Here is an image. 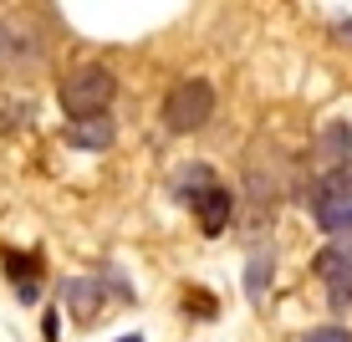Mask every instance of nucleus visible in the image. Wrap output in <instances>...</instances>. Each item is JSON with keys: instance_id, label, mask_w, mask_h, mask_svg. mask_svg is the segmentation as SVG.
Returning a JSON list of instances; mask_svg holds the SVG:
<instances>
[{"instance_id": "10", "label": "nucleus", "mask_w": 352, "mask_h": 342, "mask_svg": "<svg viewBox=\"0 0 352 342\" xmlns=\"http://www.w3.org/2000/svg\"><path fill=\"white\" fill-rule=\"evenodd\" d=\"M265 271H271V250H256V255H250V281H245V286H250V301L265 297Z\"/></svg>"}, {"instance_id": "3", "label": "nucleus", "mask_w": 352, "mask_h": 342, "mask_svg": "<svg viewBox=\"0 0 352 342\" xmlns=\"http://www.w3.org/2000/svg\"><path fill=\"white\" fill-rule=\"evenodd\" d=\"M41 41H36L31 26H16V21H0V72H31L41 67Z\"/></svg>"}, {"instance_id": "11", "label": "nucleus", "mask_w": 352, "mask_h": 342, "mask_svg": "<svg viewBox=\"0 0 352 342\" xmlns=\"http://www.w3.org/2000/svg\"><path fill=\"white\" fill-rule=\"evenodd\" d=\"M301 342H352L347 327H317V332H307Z\"/></svg>"}, {"instance_id": "8", "label": "nucleus", "mask_w": 352, "mask_h": 342, "mask_svg": "<svg viewBox=\"0 0 352 342\" xmlns=\"http://www.w3.org/2000/svg\"><path fill=\"white\" fill-rule=\"evenodd\" d=\"M322 158H332V164H347V158H352V128L347 123H327V133H322Z\"/></svg>"}, {"instance_id": "4", "label": "nucleus", "mask_w": 352, "mask_h": 342, "mask_svg": "<svg viewBox=\"0 0 352 342\" xmlns=\"http://www.w3.org/2000/svg\"><path fill=\"white\" fill-rule=\"evenodd\" d=\"M311 215H317V225L327 230V235H352V179H337L332 189L322 194L317 204H311Z\"/></svg>"}, {"instance_id": "9", "label": "nucleus", "mask_w": 352, "mask_h": 342, "mask_svg": "<svg viewBox=\"0 0 352 342\" xmlns=\"http://www.w3.org/2000/svg\"><path fill=\"white\" fill-rule=\"evenodd\" d=\"M67 301H72V312H77V322H92V312H97V286H92L87 276L67 281Z\"/></svg>"}, {"instance_id": "5", "label": "nucleus", "mask_w": 352, "mask_h": 342, "mask_svg": "<svg viewBox=\"0 0 352 342\" xmlns=\"http://www.w3.org/2000/svg\"><path fill=\"white\" fill-rule=\"evenodd\" d=\"M189 204H194V215H199V230H204V235H220L225 220H230V210H235V194H230L225 184H204L199 194H189Z\"/></svg>"}, {"instance_id": "2", "label": "nucleus", "mask_w": 352, "mask_h": 342, "mask_svg": "<svg viewBox=\"0 0 352 342\" xmlns=\"http://www.w3.org/2000/svg\"><path fill=\"white\" fill-rule=\"evenodd\" d=\"M214 113V87L204 77H189V82H174L164 97V123L174 133H199L204 123H210Z\"/></svg>"}, {"instance_id": "1", "label": "nucleus", "mask_w": 352, "mask_h": 342, "mask_svg": "<svg viewBox=\"0 0 352 342\" xmlns=\"http://www.w3.org/2000/svg\"><path fill=\"white\" fill-rule=\"evenodd\" d=\"M56 97H62L67 123H92V118H107V107L118 97V77H113L107 62H82L62 77V92Z\"/></svg>"}, {"instance_id": "6", "label": "nucleus", "mask_w": 352, "mask_h": 342, "mask_svg": "<svg viewBox=\"0 0 352 342\" xmlns=\"http://www.w3.org/2000/svg\"><path fill=\"white\" fill-rule=\"evenodd\" d=\"M311 271H317L327 286H337V281H352V235H337L332 246H327L317 261H311Z\"/></svg>"}, {"instance_id": "7", "label": "nucleus", "mask_w": 352, "mask_h": 342, "mask_svg": "<svg viewBox=\"0 0 352 342\" xmlns=\"http://www.w3.org/2000/svg\"><path fill=\"white\" fill-rule=\"evenodd\" d=\"M72 149H107L113 143V118H92V123H72L67 128Z\"/></svg>"}, {"instance_id": "12", "label": "nucleus", "mask_w": 352, "mask_h": 342, "mask_svg": "<svg viewBox=\"0 0 352 342\" xmlns=\"http://www.w3.org/2000/svg\"><path fill=\"white\" fill-rule=\"evenodd\" d=\"M118 342H143V337H138V332H128V337H118Z\"/></svg>"}]
</instances>
